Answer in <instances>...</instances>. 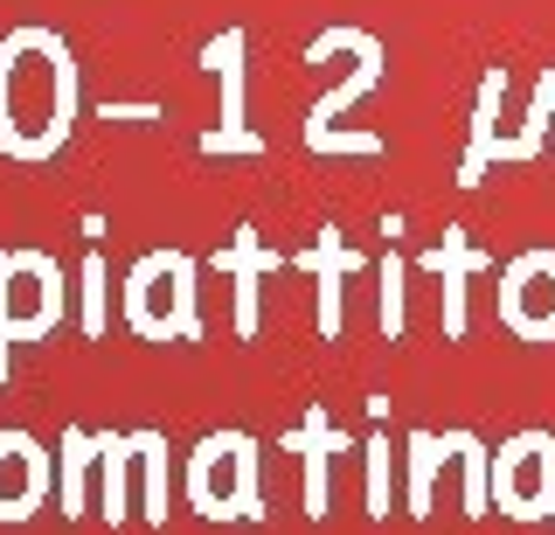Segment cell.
Returning <instances> with one entry per match:
<instances>
[{"label": "cell", "mask_w": 555, "mask_h": 535, "mask_svg": "<svg viewBox=\"0 0 555 535\" xmlns=\"http://www.w3.org/2000/svg\"><path fill=\"white\" fill-rule=\"evenodd\" d=\"M493 320L507 327L514 341H528V348H548L555 341V251L548 244H528L500 265Z\"/></svg>", "instance_id": "8"}, {"label": "cell", "mask_w": 555, "mask_h": 535, "mask_svg": "<svg viewBox=\"0 0 555 535\" xmlns=\"http://www.w3.org/2000/svg\"><path fill=\"white\" fill-rule=\"evenodd\" d=\"M493 508L507 522H555V431L520 424L493 445Z\"/></svg>", "instance_id": "7"}, {"label": "cell", "mask_w": 555, "mask_h": 535, "mask_svg": "<svg viewBox=\"0 0 555 535\" xmlns=\"http://www.w3.org/2000/svg\"><path fill=\"white\" fill-rule=\"evenodd\" d=\"M424 271L438 279V327H444V341H465V327H473V314H465V292H473L479 271H493V257H486L473 237L459 230V222H444V237L424 251Z\"/></svg>", "instance_id": "13"}, {"label": "cell", "mask_w": 555, "mask_h": 535, "mask_svg": "<svg viewBox=\"0 0 555 535\" xmlns=\"http://www.w3.org/2000/svg\"><path fill=\"white\" fill-rule=\"evenodd\" d=\"M98 431L91 424H63L56 438V514L63 522H77V514H91V473H98Z\"/></svg>", "instance_id": "16"}, {"label": "cell", "mask_w": 555, "mask_h": 535, "mask_svg": "<svg viewBox=\"0 0 555 535\" xmlns=\"http://www.w3.org/2000/svg\"><path fill=\"white\" fill-rule=\"evenodd\" d=\"M444 466H451V438H444V431H410V438H403V514H410V522L430 514V494H438Z\"/></svg>", "instance_id": "18"}, {"label": "cell", "mask_w": 555, "mask_h": 535, "mask_svg": "<svg viewBox=\"0 0 555 535\" xmlns=\"http://www.w3.org/2000/svg\"><path fill=\"white\" fill-rule=\"evenodd\" d=\"M202 71L216 77V126L202 132L208 161H257L264 153V132L250 126V28H216L202 42Z\"/></svg>", "instance_id": "6"}, {"label": "cell", "mask_w": 555, "mask_h": 535, "mask_svg": "<svg viewBox=\"0 0 555 535\" xmlns=\"http://www.w3.org/2000/svg\"><path fill=\"white\" fill-rule=\"evenodd\" d=\"M500 98H507V63L479 71V98H473V126H465V153H459V188H479L493 167H520V140L500 132Z\"/></svg>", "instance_id": "12"}, {"label": "cell", "mask_w": 555, "mask_h": 535, "mask_svg": "<svg viewBox=\"0 0 555 535\" xmlns=\"http://www.w3.org/2000/svg\"><path fill=\"white\" fill-rule=\"evenodd\" d=\"M202 257L195 251H139L118 279V320L153 348H188L202 341Z\"/></svg>", "instance_id": "2"}, {"label": "cell", "mask_w": 555, "mask_h": 535, "mask_svg": "<svg viewBox=\"0 0 555 535\" xmlns=\"http://www.w3.org/2000/svg\"><path fill=\"white\" fill-rule=\"evenodd\" d=\"M132 438H139V522L146 528H167V508H173V445H167V431H153V424H132Z\"/></svg>", "instance_id": "17"}, {"label": "cell", "mask_w": 555, "mask_h": 535, "mask_svg": "<svg viewBox=\"0 0 555 535\" xmlns=\"http://www.w3.org/2000/svg\"><path fill=\"white\" fill-rule=\"evenodd\" d=\"M278 453H292L306 473V522H326L334 514V466H340V453H361V438H347L326 404H306L299 424L278 431Z\"/></svg>", "instance_id": "10"}, {"label": "cell", "mask_w": 555, "mask_h": 535, "mask_svg": "<svg viewBox=\"0 0 555 535\" xmlns=\"http://www.w3.org/2000/svg\"><path fill=\"white\" fill-rule=\"evenodd\" d=\"M77 327L83 341H104V327H112V271H104L98 251H83L77 265Z\"/></svg>", "instance_id": "20"}, {"label": "cell", "mask_w": 555, "mask_h": 535, "mask_svg": "<svg viewBox=\"0 0 555 535\" xmlns=\"http://www.w3.org/2000/svg\"><path fill=\"white\" fill-rule=\"evenodd\" d=\"M347 42H354V71H347L334 91H320L306 105L299 140H306V153H320V161H326V153H334V161H375V153H382V132H347L340 118L354 112L382 77H389V42H382L375 28H354V22H347Z\"/></svg>", "instance_id": "5"}, {"label": "cell", "mask_w": 555, "mask_h": 535, "mask_svg": "<svg viewBox=\"0 0 555 535\" xmlns=\"http://www.w3.org/2000/svg\"><path fill=\"white\" fill-rule=\"evenodd\" d=\"M98 118H112V126H160L167 105H153V98H104Z\"/></svg>", "instance_id": "22"}, {"label": "cell", "mask_w": 555, "mask_h": 535, "mask_svg": "<svg viewBox=\"0 0 555 535\" xmlns=\"http://www.w3.org/2000/svg\"><path fill=\"white\" fill-rule=\"evenodd\" d=\"M361 500H369V522H389L396 508V453H389V431H369L361 438Z\"/></svg>", "instance_id": "19"}, {"label": "cell", "mask_w": 555, "mask_h": 535, "mask_svg": "<svg viewBox=\"0 0 555 535\" xmlns=\"http://www.w3.org/2000/svg\"><path fill=\"white\" fill-rule=\"evenodd\" d=\"M49 487H56V459L42 453V438L22 424L0 431V522H28L35 508L49 500Z\"/></svg>", "instance_id": "14"}, {"label": "cell", "mask_w": 555, "mask_h": 535, "mask_svg": "<svg viewBox=\"0 0 555 535\" xmlns=\"http://www.w3.org/2000/svg\"><path fill=\"white\" fill-rule=\"evenodd\" d=\"M69 320V271L49 251H0V390L14 375V348L22 341H49Z\"/></svg>", "instance_id": "3"}, {"label": "cell", "mask_w": 555, "mask_h": 535, "mask_svg": "<svg viewBox=\"0 0 555 535\" xmlns=\"http://www.w3.org/2000/svg\"><path fill=\"white\" fill-rule=\"evenodd\" d=\"M257 466H264V445L250 431H208V438L188 453L181 466V494L202 522H257L264 514V487H257Z\"/></svg>", "instance_id": "4"}, {"label": "cell", "mask_w": 555, "mask_h": 535, "mask_svg": "<svg viewBox=\"0 0 555 535\" xmlns=\"http://www.w3.org/2000/svg\"><path fill=\"white\" fill-rule=\"evenodd\" d=\"M98 514L126 528L139 514V438L132 431H98Z\"/></svg>", "instance_id": "15"}, {"label": "cell", "mask_w": 555, "mask_h": 535, "mask_svg": "<svg viewBox=\"0 0 555 535\" xmlns=\"http://www.w3.org/2000/svg\"><path fill=\"white\" fill-rule=\"evenodd\" d=\"M202 265L222 271L230 292H236V341H257V327H264V271H285L292 257L271 251L264 237H257V222H236V237L222 251H208Z\"/></svg>", "instance_id": "11"}, {"label": "cell", "mask_w": 555, "mask_h": 535, "mask_svg": "<svg viewBox=\"0 0 555 535\" xmlns=\"http://www.w3.org/2000/svg\"><path fill=\"white\" fill-rule=\"evenodd\" d=\"M403 279H410V257L403 251H382L375 300H382V334H389V341H403Z\"/></svg>", "instance_id": "21"}, {"label": "cell", "mask_w": 555, "mask_h": 535, "mask_svg": "<svg viewBox=\"0 0 555 535\" xmlns=\"http://www.w3.org/2000/svg\"><path fill=\"white\" fill-rule=\"evenodd\" d=\"M83 118V63L63 28L22 22L0 36V153L42 167L69 147Z\"/></svg>", "instance_id": "1"}, {"label": "cell", "mask_w": 555, "mask_h": 535, "mask_svg": "<svg viewBox=\"0 0 555 535\" xmlns=\"http://www.w3.org/2000/svg\"><path fill=\"white\" fill-rule=\"evenodd\" d=\"M361 265H369V257L340 237V222H320L312 244L292 257V271H306V279H312V320H320L326 348H340V341H347V279H354Z\"/></svg>", "instance_id": "9"}]
</instances>
